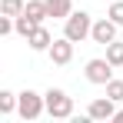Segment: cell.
Returning a JSON list of instances; mask_svg holds the SVG:
<instances>
[{
	"label": "cell",
	"instance_id": "8992f818",
	"mask_svg": "<svg viewBox=\"0 0 123 123\" xmlns=\"http://www.w3.org/2000/svg\"><path fill=\"white\" fill-rule=\"evenodd\" d=\"M47 53H50V60L57 63V67H67V63L73 60V40H70V37H60V40L50 43Z\"/></svg>",
	"mask_w": 123,
	"mask_h": 123
},
{
	"label": "cell",
	"instance_id": "2e32d148",
	"mask_svg": "<svg viewBox=\"0 0 123 123\" xmlns=\"http://www.w3.org/2000/svg\"><path fill=\"white\" fill-rule=\"evenodd\" d=\"M106 97L117 100V103H123V80H110L106 83Z\"/></svg>",
	"mask_w": 123,
	"mask_h": 123
},
{
	"label": "cell",
	"instance_id": "8fae6325",
	"mask_svg": "<svg viewBox=\"0 0 123 123\" xmlns=\"http://www.w3.org/2000/svg\"><path fill=\"white\" fill-rule=\"evenodd\" d=\"M17 100H20V93L0 90V113H3V117H7V113H13V110H17Z\"/></svg>",
	"mask_w": 123,
	"mask_h": 123
},
{
	"label": "cell",
	"instance_id": "3957f363",
	"mask_svg": "<svg viewBox=\"0 0 123 123\" xmlns=\"http://www.w3.org/2000/svg\"><path fill=\"white\" fill-rule=\"evenodd\" d=\"M17 113H20V120H37L40 113H47V100L33 90H23L17 100Z\"/></svg>",
	"mask_w": 123,
	"mask_h": 123
},
{
	"label": "cell",
	"instance_id": "9c48e42d",
	"mask_svg": "<svg viewBox=\"0 0 123 123\" xmlns=\"http://www.w3.org/2000/svg\"><path fill=\"white\" fill-rule=\"evenodd\" d=\"M47 13L53 20H67L73 13V0H47Z\"/></svg>",
	"mask_w": 123,
	"mask_h": 123
},
{
	"label": "cell",
	"instance_id": "4fadbf2b",
	"mask_svg": "<svg viewBox=\"0 0 123 123\" xmlns=\"http://www.w3.org/2000/svg\"><path fill=\"white\" fill-rule=\"evenodd\" d=\"M106 60L113 63V67H123V40L106 43Z\"/></svg>",
	"mask_w": 123,
	"mask_h": 123
},
{
	"label": "cell",
	"instance_id": "9a60e30c",
	"mask_svg": "<svg viewBox=\"0 0 123 123\" xmlns=\"http://www.w3.org/2000/svg\"><path fill=\"white\" fill-rule=\"evenodd\" d=\"M106 17L113 23H120L123 27V0H110V10H106Z\"/></svg>",
	"mask_w": 123,
	"mask_h": 123
},
{
	"label": "cell",
	"instance_id": "ac0fdd59",
	"mask_svg": "<svg viewBox=\"0 0 123 123\" xmlns=\"http://www.w3.org/2000/svg\"><path fill=\"white\" fill-rule=\"evenodd\" d=\"M113 120H117V123H123V110H117V117H113Z\"/></svg>",
	"mask_w": 123,
	"mask_h": 123
},
{
	"label": "cell",
	"instance_id": "5bb4252c",
	"mask_svg": "<svg viewBox=\"0 0 123 123\" xmlns=\"http://www.w3.org/2000/svg\"><path fill=\"white\" fill-rule=\"evenodd\" d=\"M23 0H0V13H7V17H20L23 13Z\"/></svg>",
	"mask_w": 123,
	"mask_h": 123
},
{
	"label": "cell",
	"instance_id": "ba28073f",
	"mask_svg": "<svg viewBox=\"0 0 123 123\" xmlns=\"http://www.w3.org/2000/svg\"><path fill=\"white\" fill-rule=\"evenodd\" d=\"M27 43H30V50H37V53H43V50H50V43H53V37H50V30L47 27H37L30 37H27Z\"/></svg>",
	"mask_w": 123,
	"mask_h": 123
},
{
	"label": "cell",
	"instance_id": "7a4b0ae2",
	"mask_svg": "<svg viewBox=\"0 0 123 123\" xmlns=\"http://www.w3.org/2000/svg\"><path fill=\"white\" fill-rule=\"evenodd\" d=\"M90 30H93V20H90L86 10H73V13L63 20V37H70L73 43H83L90 37Z\"/></svg>",
	"mask_w": 123,
	"mask_h": 123
},
{
	"label": "cell",
	"instance_id": "e0dca14e",
	"mask_svg": "<svg viewBox=\"0 0 123 123\" xmlns=\"http://www.w3.org/2000/svg\"><path fill=\"white\" fill-rule=\"evenodd\" d=\"M17 27H13V17H7V13H0V37H10Z\"/></svg>",
	"mask_w": 123,
	"mask_h": 123
},
{
	"label": "cell",
	"instance_id": "30bf717a",
	"mask_svg": "<svg viewBox=\"0 0 123 123\" xmlns=\"http://www.w3.org/2000/svg\"><path fill=\"white\" fill-rule=\"evenodd\" d=\"M23 13L30 17L33 23H43L50 13H47V0H27V7H23Z\"/></svg>",
	"mask_w": 123,
	"mask_h": 123
},
{
	"label": "cell",
	"instance_id": "5b68a950",
	"mask_svg": "<svg viewBox=\"0 0 123 123\" xmlns=\"http://www.w3.org/2000/svg\"><path fill=\"white\" fill-rule=\"evenodd\" d=\"M117 27H120V23H113L110 17H103V20L93 23L90 40H93V43H103V47H106V43H113V40H117Z\"/></svg>",
	"mask_w": 123,
	"mask_h": 123
},
{
	"label": "cell",
	"instance_id": "6da1fadb",
	"mask_svg": "<svg viewBox=\"0 0 123 123\" xmlns=\"http://www.w3.org/2000/svg\"><path fill=\"white\" fill-rule=\"evenodd\" d=\"M43 100H47V113L53 117V120H67V117H73V97L60 90V86H50L47 93H43Z\"/></svg>",
	"mask_w": 123,
	"mask_h": 123
},
{
	"label": "cell",
	"instance_id": "52a82bcc",
	"mask_svg": "<svg viewBox=\"0 0 123 123\" xmlns=\"http://www.w3.org/2000/svg\"><path fill=\"white\" fill-rule=\"evenodd\" d=\"M86 117H90V120H113V117H117V100H110V97L93 100L86 106Z\"/></svg>",
	"mask_w": 123,
	"mask_h": 123
},
{
	"label": "cell",
	"instance_id": "277c9868",
	"mask_svg": "<svg viewBox=\"0 0 123 123\" xmlns=\"http://www.w3.org/2000/svg\"><path fill=\"white\" fill-rule=\"evenodd\" d=\"M83 77H86L90 83H97V86H106V83L113 80V63L106 60V57H93V60H86Z\"/></svg>",
	"mask_w": 123,
	"mask_h": 123
},
{
	"label": "cell",
	"instance_id": "7c38bea8",
	"mask_svg": "<svg viewBox=\"0 0 123 123\" xmlns=\"http://www.w3.org/2000/svg\"><path fill=\"white\" fill-rule=\"evenodd\" d=\"M13 27H17V33H20V37H30V33H33L40 23H33L27 13H20V17H13Z\"/></svg>",
	"mask_w": 123,
	"mask_h": 123
}]
</instances>
